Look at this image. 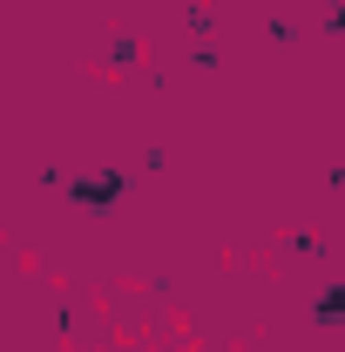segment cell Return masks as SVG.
Listing matches in <instances>:
<instances>
[{"label":"cell","instance_id":"2","mask_svg":"<svg viewBox=\"0 0 345 352\" xmlns=\"http://www.w3.org/2000/svg\"><path fill=\"white\" fill-rule=\"evenodd\" d=\"M318 318H325V325H339V318H345V285H339V292H325V298H318Z\"/></svg>","mask_w":345,"mask_h":352},{"label":"cell","instance_id":"3","mask_svg":"<svg viewBox=\"0 0 345 352\" xmlns=\"http://www.w3.org/2000/svg\"><path fill=\"white\" fill-rule=\"evenodd\" d=\"M325 28H339V34H345V0H325Z\"/></svg>","mask_w":345,"mask_h":352},{"label":"cell","instance_id":"1","mask_svg":"<svg viewBox=\"0 0 345 352\" xmlns=\"http://www.w3.org/2000/svg\"><path fill=\"white\" fill-rule=\"evenodd\" d=\"M61 190H68V204H82V210H102V204H115L129 183H122L115 170H95V176H75V183H61Z\"/></svg>","mask_w":345,"mask_h":352}]
</instances>
